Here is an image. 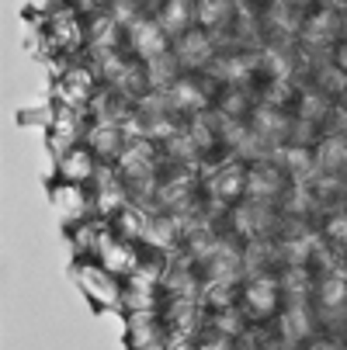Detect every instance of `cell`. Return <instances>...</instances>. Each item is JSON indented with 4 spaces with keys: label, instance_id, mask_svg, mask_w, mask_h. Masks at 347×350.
<instances>
[{
    "label": "cell",
    "instance_id": "25",
    "mask_svg": "<svg viewBox=\"0 0 347 350\" xmlns=\"http://www.w3.org/2000/svg\"><path fill=\"white\" fill-rule=\"evenodd\" d=\"M268 264H271V246H264V243H254L243 254V271H250V274H261Z\"/></svg>",
    "mask_w": 347,
    "mask_h": 350
},
{
    "label": "cell",
    "instance_id": "23",
    "mask_svg": "<svg viewBox=\"0 0 347 350\" xmlns=\"http://www.w3.org/2000/svg\"><path fill=\"white\" fill-rule=\"evenodd\" d=\"M285 208L295 212V215H299V212H309V208H313V187H309L306 180H295L292 191H288V198H285Z\"/></svg>",
    "mask_w": 347,
    "mask_h": 350
},
{
    "label": "cell",
    "instance_id": "28",
    "mask_svg": "<svg viewBox=\"0 0 347 350\" xmlns=\"http://www.w3.org/2000/svg\"><path fill=\"white\" fill-rule=\"evenodd\" d=\"M309 350H337V343L333 340H316V343H309Z\"/></svg>",
    "mask_w": 347,
    "mask_h": 350
},
{
    "label": "cell",
    "instance_id": "16",
    "mask_svg": "<svg viewBox=\"0 0 347 350\" xmlns=\"http://www.w3.org/2000/svg\"><path fill=\"white\" fill-rule=\"evenodd\" d=\"M278 284L288 295V302H306V295H309V271L306 267H288Z\"/></svg>",
    "mask_w": 347,
    "mask_h": 350
},
{
    "label": "cell",
    "instance_id": "17",
    "mask_svg": "<svg viewBox=\"0 0 347 350\" xmlns=\"http://www.w3.org/2000/svg\"><path fill=\"white\" fill-rule=\"evenodd\" d=\"M188 18H194V11H188L184 0H170L160 11V28L167 35H181V31H188Z\"/></svg>",
    "mask_w": 347,
    "mask_h": 350
},
{
    "label": "cell",
    "instance_id": "18",
    "mask_svg": "<svg viewBox=\"0 0 347 350\" xmlns=\"http://www.w3.org/2000/svg\"><path fill=\"white\" fill-rule=\"evenodd\" d=\"M261 66H264V73L271 77V80H288V73H292V59H288V53L281 45H271L268 53L261 56Z\"/></svg>",
    "mask_w": 347,
    "mask_h": 350
},
{
    "label": "cell",
    "instance_id": "19",
    "mask_svg": "<svg viewBox=\"0 0 347 350\" xmlns=\"http://www.w3.org/2000/svg\"><path fill=\"white\" fill-rule=\"evenodd\" d=\"M174 77H177V56H167V53H164V56L150 59V83H153V87H164V90H167L170 83H177Z\"/></svg>",
    "mask_w": 347,
    "mask_h": 350
},
{
    "label": "cell",
    "instance_id": "29",
    "mask_svg": "<svg viewBox=\"0 0 347 350\" xmlns=\"http://www.w3.org/2000/svg\"><path fill=\"white\" fill-rule=\"evenodd\" d=\"M337 66H340V70H347V42L340 45V53H337Z\"/></svg>",
    "mask_w": 347,
    "mask_h": 350
},
{
    "label": "cell",
    "instance_id": "24",
    "mask_svg": "<svg viewBox=\"0 0 347 350\" xmlns=\"http://www.w3.org/2000/svg\"><path fill=\"white\" fill-rule=\"evenodd\" d=\"M326 97L330 94H323V90H309L303 101H299V111H303V118H309V122H320L323 115H326Z\"/></svg>",
    "mask_w": 347,
    "mask_h": 350
},
{
    "label": "cell",
    "instance_id": "4",
    "mask_svg": "<svg viewBox=\"0 0 347 350\" xmlns=\"http://www.w3.org/2000/svg\"><path fill=\"white\" fill-rule=\"evenodd\" d=\"M278 326H281V336H285L288 343H303L306 336H313V316H309L306 302H292V306L281 312Z\"/></svg>",
    "mask_w": 347,
    "mask_h": 350
},
{
    "label": "cell",
    "instance_id": "21",
    "mask_svg": "<svg viewBox=\"0 0 347 350\" xmlns=\"http://www.w3.org/2000/svg\"><path fill=\"white\" fill-rule=\"evenodd\" d=\"M309 254H313V239L309 236H295V239L281 243V257L288 260V267H306Z\"/></svg>",
    "mask_w": 347,
    "mask_h": 350
},
{
    "label": "cell",
    "instance_id": "12",
    "mask_svg": "<svg viewBox=\"0 0 347 350\" xmlns=\"http://www.w3.org/2000/svg\"><path fill=\"white\" fill-rule=\"evenodd\" d=\"M264 25L268 31H281V35H292V31H299V14H295V8L288 4V0H271L268 11H264Z\"/></svg>",
    "mask_w": 347,
    "mask_h": 350
},
{
    "label": "cell",
    "instance_id": "5",
    "mask_svg": "<svg viewBox=\"0 0 347 350\" xmlns=\"http://www.w3.org/2000/svg\"><path fill=\"white\" fill-rule=\"evenodd\" d=\"M337 31H340V18H337L330 8H326V11H316V14L306 18V25H303V38H306V45H313V49L330 45Z\"/></svg>",
    "mask_w": 347,
    "mask_h": 350
},
{
    "label": "cell",
    "instance_id": "10",
    "mask_svg": "<svg viewBox=\"0 0 347 350\" xmlns=\"http://www.w3.org/2000/svg\"><path fill=\"white\" fill-rule=\"evenodd\" d=\"M240 8L233 4V0H198V8H194V18L202 28H222L229 25V18L236 14Z\"/></svg>",
    "mask_w": 347,
    "mask_h": 350
},
{
    "label": "cell",
    "instance_id": "7",
    "mask_svg": "<svg viewBox=\"0 0 347 350\" xmlns=\"http://www.w3.org/2000/svg\"><path fill=\"white\" fill-rule=\"evenodd\" d=\"M233 222H236V229L243 236H261V232L271 229V208H268V202H254V198H250V205L236 208Z\"/></svg>",
    "mask_w": 347,
    "mask_h": 350
},
{
    "label": "cell",
    "instance_id": "22",
    "mask_svg": "<svg viewBox=\"0 0 347 350\" xmlns=\"http://www.w3.org/2000/svg\"><path fill=\"white\" fill-rule=\"evenodd\" d=\"M320 90L323 94H347V70H340V66H320Z\"/></svg>",
    "mask_w": 347,
    "mask_h": 350
},
{
    "label": "cell",
    "instance_id": "26",
    "mask_svg": "<svg viewBox=\"0 0 347 350\" xmlns=\"http://www.w3.org/2000/svg\"><path fill=\"white\" fill-rule=\"evenodd\" d=\"M326 232H330L333 239H347V215H330Z\"/></svg>",
    "mask_w": 347,
    "mask_h": 350
},
{
    "label": "cell",
    "instance_id": "30",
    "mask_svg": "<svg viewBox=\"0 0 347 350\" xmlns=\"http://www.w3.org/2000/svg\"><path fill=\"white\" fill-rule=\"evenodd\" d=\"M288 4H292V8H303V4H309V0H288Z\"/></svg>",
    "mask_w": 347,
    "mask_h": 350
},
{
    "label": "cell",
    "instance_id": "8",
    "mask_svg": "<svg viewBox=\"0 0 347 350\" xmlns=\"http://www.w3.org/2000/svg\"><path fill=\"white\" fill-rule=\"evenodd\" d=\"M316 167H320V174H337L347 167V135L333 132L316 146Z\"/></svg>",
    "mask_w": 347,
    "mask_h": 350
},
{
    "label": "cell",
    "instance_id": "15",
    "mask_svg": "<svg viewBox=\"0 0 347 350\" xmlns=\"http://www.w3.org/2000/svg\"><path fill=\"white\" fill-rule=\"evenodd\" d=\"M170 90V108H181V111H194V108H202L205 105V94L198 90L194 83H188V80H177V83H170L167 87Z\"/></svg>",
    "mask_w": 347,
    "mask_h": 350
},
{
    "label": "cell",
    "instance_id": "9",
    "mask_svg": "<svg viewBox=\"0 0 347 350\" xmlns=\"http://www.w3.org/2000/svg\"><path fill=\"white\" fill-rule=\"evenodd\" d=\"M254 132H257L261 139H268V142H281V139H288L292 122H288L281 111H274L271 105H264V108L254 111Z\"/></svg>",
    "mask_w": 347,
    "mask_h": 350
},
{
    "label": "cell",
    "instance_id": "3",
    "mask_svg": "<svg viewBox=\"0 0 347 350\" xmlns=\"http://www.w3.org/2000/svg\"><path fill=\"white\" fill-rule=\"evenodd\" d=\"M132 49L139 56H146V63L167 53V31L160 28V21H132Z\"/></svg>",
    "mask_w": 347,
    "mask_h": 350
},
{
    "label": "cell",
    "instance_id": "6",
    "mask_svg": "<svg viewBox=\"0 0 347 350\" xmlns=\"http://www.w3.org/2000/svg\"><path fill=\"white\" fill-rule=\"evenodd\" d=\"M278 191H281L278 167L261 163V167H254L250 174H246V194H250L254 202H271V198H278Z\"/></svg>",
    "mask_w": 347,
    "mask_h": 350
},
{
    "label": "cell",
    "instance_id": "11",
    "mask_svg": "<svg viewBox=\"0 0 347 350\" xmlns=\"http://www.w3.org/2000/svg\"><path fill=\"white\" fill-rule=\"evenodd\" d=\"M254 66H257V56H219L212 63V73L226 83H243L254 73Z\"/></svg>",
    "mask_w": 347,
    "mask_h": 350
},
{
    "label": "cell",
    "instance_id": "2",
    "mask_svg": "<svg viewBox=\"0 0 347 350\" xmlns=\"http://www.w3.org/2000/svg\"><path fill=\"white\" fill-rule=\"evenodd\" d=\"M174 56H177L181 66H212V59H216V53H212V38H209L205 31L188 28V31H181V38H177Z\"/></svg>",
    "mask_w": 347,
    "mask_h": 350
},
{
    "label": "cell",
    "instance_id": "20",
    "mask_svg": "<svg viewBox=\"0 0 347 350\" xmlns=\"http://www.w3.org/2000/svg\"><path fill=\"white\" fill-rule=\"evenodd\" d=\"M212 191H216V194H222V198H236L240 191H246V174H243V170H236V167H226L222 174H216Z\"/></svg>",
    "mask_w": 347,
    "mask_h": 350
},
{
    "label": "cell",
    "instance_id": "13",
    "mask_svg": "<svg viewBox=\"0 0 347 350\" xmlns=\"http://www.w3.org/2000/svg\"><path fill=\"white\" fill-rule=\"evenodd\" d=\"M285 170L295 177V180H313L316 174H320V167H316V153H309L306 146H288V153H285Z\"/></svg>",
    "mask_w": 347,
    "mask_h": 350
},
{
    "label": "cell",
    "instance_id": "1",
    "mask_svg": "<svg viewBox=\"0 0 347 350\" xmlns=\"http://www.w3.org/2000/svg\"><path fill=\"white\" fill-rule=\"evenodd\" d=\"M278 281L271 274H250V281H246V291H243V302H246V312L250 316H271L274 306H278Z\"/></svg>",
    "mask_w": 347,
    "mask_h": 350
},
{
    "label": "cell",
    "instance_id": "14",
    "mask_svg": "<svg viewBox=\"0 0 347 350\" xmlns=\"http://www.w3.org/2000/svg\"><path fill=\"white\" fill-rule=\"evenodd\" d=\"M320 302H323V309H344V302H347V281H344V274H337V271L323 274V281H320Z\"/></svg>",
    "mask_w": 347,
    "mask_h": 350
},
{
    "label": "cell",
    "instance_id": "27",
    "mask_svg": "<svg viewBox=\"0 0 347 350\" xmlns=\"http://www.w3.org/2000/svg\"><path fill=\"white\" fill-rule=\"evenodd\" d=\"M115 132H108V129H101V132H97V146H101V149H115Z\"/></svg>",
    "mask_w": 347,
    "mask_h": 350
}]
</instances>
